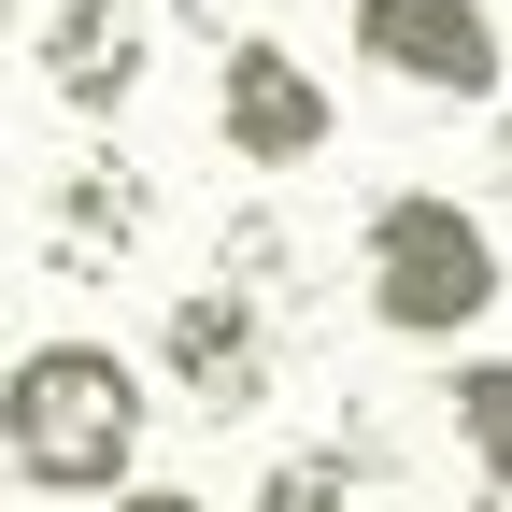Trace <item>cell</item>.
Returning a JSON list of instances; mask_svg holds the SVG:
<instances>
[{
    "label": "cell",
    "mask_w": 512,
    "mask_h": 512,
    "mask_svg": "<svg viewBox=\"0 0 512 512\" xmlns=\"http://www.w3.org/2000/svg\"><path fill=\"white\" fill-rule=\"evenodd\" d=\"M143 427H157V399L114 342H29L0 370V470L43 498H114L143 470Z\"/></svg>",
    "instance_id": "cell-1"
},
{
    "label": "cell",
    "mask_w": 512,
    "mask_h": 512,
    "mask_svg": "<svg viewBox=\"0 0 512 512\" xmlns=\"http://www.w3.org/2000/svg\"><path fill=\"white\" fill-rule=\"evenodd\" d=\"M498 228L456 200V185H384V200L356 214V299L384 342H470L498 313Z\"/></svg>",
    "instance_id": "cell-2"
},
{
    "label": "cell",
    "mask_w": 512,
    "mask_h": 512,
    "mask_svg": "<svg viewBox=\"0 0 512 512\" xmlns=\"http://www.w3.org/2000/svg\"><path fill=\"white\" fill-rule=\"evenodd\" d=\"M342 43L370 57L399 100H456V114H498L512 86V43H498V0H356Z\"/></svg>",
    "instance_id": "cell-3"
},
{
    "label": "cell",
    "mask_w": 512,
    "mask_h": 512,
    "mask_svg": "<svg viewBox=\"0 0 512 512\" xmlns=\"http://www.w3.org/2000/svg\"><path fill=\"white\" fill-rule=\"evenodd\" d=\"M157 370L185 384V413L242 427V413H271V384H285V313L256 299V285H228V271H200V285L157 313Z\"/></svg>",
    "instance_id": "cell-4"
},
{
    "label": "cell",
    "mask_w": 512,
    "mask_h": 512,
    "mask_svg": "<svg viewBox=\"0 0 512 512\" xmlns=\"http://www.w3.org/2000/svg\"><path fill=\"white\" fill-rule=\"evenodd\" d=\"M214 143L242 171H313L342 143V100L285 29H242V43H214Z\"/></svg>",
    "instance_id": "cell-5"
},
{
    "label": "cell",
    "mask_w": 512,
    "mask_h": 512,
    "mask_svg": "<svg viewBox=\"0 0 512 512\" xmlns=\"http://www.w3.org/2000/svg\"><path fill=\"white\" fill-rule=\"evenodd\" d=\"M157 72V15L143 0H57L43 15V100L57 114H128Z\"/></svg>",
    "instance_id": "cell-6"
},
{
    "label": "cell",
    "mask_w": 512,
    "mask_h": 512,
    "mask_svg": "<svg viewBox=\"0 0 512 512\" xmlns=\"http://www.w3.org/2000/svg\"><path fill=\"white\" fill-rule=\"evenodd\" d=\"M143 228H157V185H143V157H72L43 185V256L72 285H100L114 256H143Z\"/></svg>",
    "instance_id": "cell-7"
},
{
    "label": "cell",
    "mask_w": 512,
    "mask_h": 512,
    "mask_svg": "<svg viewBox=\"0 0 512 512\" xmlns=\"http://www.w3.org/2000/svg\"><path fill=\"white\" fill-rule=\"evenodd\" d=\"M441 427H456V456L512 498V356H470L456 384H441Z\"/></svg>",
    "instance_id": "cell-8"
},
{
    "label": "cell",
    "mask_w": 512,
    "mask_h": 512,
    "mask_svg": "<svg viewBox=\"0 0 512 512\" xmlns=\"http://www.w3.org/2000/svg\"><path fill=\"white\" fill-rule=\"evenodd\" d=\"M214 271H228V285H256L271 313H299V299H313V285H299V228H285V214H228V228H214Z\"/></svg>",
    "instance_id": "cell-9"
},
{
    "label": "cell",
    "mask_w": 512,
    "mask_h": 512,
    "mask_svg": "<svg viewBox=\"0 0 512 512\" xmlns=\"http://www.w3.org/2000/svg\"><path fill=\"white\" fill-rule=\"evenodd\" d=\"M256 512H370V470H356V441H313V456H271Z\"/></svg>",
    "instance_id": "cell-10"
},
{
    "label": "cell",
    "mask_w": 512,
    "mask_h": 512,
    "mask_svg": "<svg viewBox=\"0 0 512 512\" xmlns=\"http://www.w3.org/2000/svg\"><path fill=\"white\" fill-rule=\"evenodd\" d=\"M171 15L200 29V43H242V29H271V0H171Z\"/></svg>",
    "instance_id": "cell-11"
},
{
    "label": "cell",
    "mask_w": 512,
    "mask_h": 512,
    "mask_svg": "<svg viewBox=\"0 0 512 512\" xmlns=\"http://www.w3.org/2000/svg\"><path fill=\"white\" fill-rule=\"evenodd\" d=\"M114 512H214L200 484H114Z\"/></svg>",
    "instance_id": "cell-12"
},
{
    "label": "cell",
    "mask_w": 512,
    "mask_h": 512,
    "mask_svg": "<svg viewBox=\"0 0 512 512\" xmlns=\"http://www.w3.org/2000/svg\"><path fill=\"white\" fill-rule=\"evenodd\" d=\"M484 171H498V214H512V86H498V157Z\"/></svg>",
    "instance_id": "cell-13"
},
{
    "label": "cell",
    "mask_w": 512,
    "mask_h": 512,
    "mask_svg": "<svg viewBox=\"0 0 512 512\" xmlns=\"http://www.w3.org/2000/svg\"><path fill=\"white\" fill-rule=\"evenodd\" d=\"M0 29H15V0H0Z\"/></svg>",
    "instance_id": "cell-14"
}]
</instances>
